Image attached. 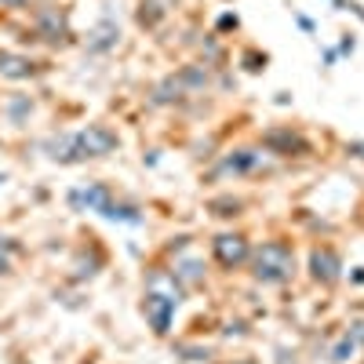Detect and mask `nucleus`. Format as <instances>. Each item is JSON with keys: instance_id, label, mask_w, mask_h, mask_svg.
<instances>
[{"instance_id": "f257e3e1", "label": "nucleus", "mask_w": 364, "mask_h": 364, "mask_svg": "<svg viewBox=\"0 0 364 364\" xmlns=\"http://www.w3.org/2000/svg\"><path fill=\"white\" fill-rule=\"evenodd\" d=\"M113 146H117V135L109 128H102V124H91L84 132H73V135H63V139L48 142L51 157L63 161V164H80L87 157H106Z\"/></svg>"}, {"instance_id": "f03ea898", "label": "nucleus", "mask_w": 364, "mask_h": 364, "mask_svg": "<svg viewBox=\"0 0 364 364\" xmlns=\"http://www.w3.org/2000/svg\"><path fill=\"white\" fill-rule=\"evenodd\" d=\"M291 269H295V255L291 248L284 245V240H269V245H262L255 252V277L262 284H281L291 277Z\"/></svg>"}, {"instance_id": "7ed1b4c3", "label": "nucleus", "mask_w": 364, "mask_h": 364, "mask_svg": "<svg viewBox=\"0 0 364 364\" xmlns=\"http://www.w3.org/2000/svg\"><path fill=\"white\" fill-rule=\"evenodd\" d=\"M215 259L226 266V269H233V266H240L248 259V245H245V237H230V233H223V237H215Z\"/></svg>"}, {"instance_id": "20e7f679", "label": "nucleus", "mask_w": 364, "mask_h": 364, "mask_svg": "<svg viewBox=\"0 0 364 364\" xmlns=\"http://www.w3.org/2000/svg\"><path fill=\"white\" fill-rule=\"evenodd\" d=\"M175 295H146V317L154 321V328L157 331H168V324H171V314H175Z\"/></svg>"}, {"instance_id": "39448f33", "label": "nucleus", "mask_w": 364, "mask_h": 364, "mask_svg": "<svg viewBox=\"0 0 364 364\" xmlns=\"http://www.w3.org/2000/svg\"><path fill=\"white\" fill-rule=\"evenodd\" d=\"M70 204L73 208H87V211H102V215H106V211L113 208V197H109L106 186H87V190H73Z\"/></svg>"}, {"instance_id": "423d86ee", "label": "nucleus", "mask_w": 364, "mask_h": 364, "mask_svg": "<svg viewBox=\"0 0 364 364\" xmlns=\"http://www.w3.org/2000/svg\"><path fill=\"white\" fill-rule=\"evenodd\" d=\"M310 266H314V277L324 281V284H331V281L339 277V255L331 252V248H317L310 255Z\"/></svg>"}, {"instance_id": "0eeeda50", "label": "nucleus", "mask_w": 364, "mask_h": 364, "mask_svg": "<svg viewBox=\"0 0 364 364\" xmlns=\"http://www.w3.org/2000/svg\"><path fill=\"white\" fill-rule=\"evenodd\" d=\"M37 66L29 63V58L22 55H0V77H8V80H26V77H33Z\"/></svg>"}, {"instance_id": "6e6552de", "label": "nucleus", "mask_w": 364, "mask_h": 364, "mask_svg": "<svg viewBox=\"0 0 364 364\" xmlns=\"http://www.w3.org/2000/svg\"><path fill=\"white\" fill-rule=\"evenodd\" d=\"M41 33H44L48 41H63V37H66V18L58 15V11H44V15H41Z\"/></svg>"}, {"instance_id": "1a4fd4ad", "label": "nucleus", "mask_w": 364, "mask_h": 364, "mask_svg": "<svg viewBox=\"0 0 364 364\" xmlns=\"http://www.w3.org/2000/svg\"><path fill=\"white\" fill-rule=\"evenodd\" d=\"M164 15H168V0H142V11H139L142 26H157Z\"/></svg>"}, {"instance_id": "9d476101", "label": "nucleus", "mask_w": 364, "mask_h": 364, "mask_svg": "<svg viewBox=\"0 0 364 364\" xmlns=\"http://www.w3.org/2000/svg\"><path fill=\"white\" fill-rule=\"evenodd\" d=\"M117 26L113 22H102L99 29H95V33H91V48H95V51H106V48H113L117 44Z\"/></svg>"}, {"instance_id": "9b49d317", "label": "nucleus", "mask_w": 364, "mask_h": 364, "mask_svg": "<svg viewBox=\"0 0 364 364\" xmlns=\"http://www.w3.org/2000/svg\"><path fill=\"white\" fill-rule=\"evenodd\" d=\"M259 164V154H252V149H237V154L226 161V171H248Z\"/></svg>"}, {"instance_id": "f8f14e48", "label": "nucleus", "mask_w": 364, "mask_h": 364, "mask_svg": "<svg viewBox=\"0 0 364 364\" xmlns=\"http://www.w3.org/2000/svg\"><path fill=\"white\" fill-rule=\"evenodd\" d=\"M266 142L269 146H284V149H306V142H302L299 135H288V132H273V135H266Z\"/></svg>"}, {"instance_id": "ddd939ff", "label": "nucleus", "mask_w": 364, "mask_h": 364, "mask_svg": "<svg viewBox=\"0 0 364 364\" xmlns=\"http://www.w3.org/2000/svg\"><path fill=\"white\" fill-rule=\"evenodd\" d=\"M353 350H357V346H353V343H350V339H343V343H339V346H336V350H331V360H346V357H350V353H353Z\"/></svg>"}, {"instance_id": "4468645a", "label": "nucleus", "mask_w": 364, "mask_h": 364, "mask_svg": "<svg viewBox=\"0 0 364 364\" xmlns=\"http://www.w3.org/2000/svg\"><path fill=\"white\" fill-rule=\"evenodd\" d=\"M346 339H350L353 346H364V321H357V324L346 331Z\"/></svg>"}, {"instance_id": "2eb2a0df", "label": "nucleus", "mask_w": 364, "mask_h": 364, "mask_svg": "<svg viewBox=\"0 0 364 364\" xmlns=\"http://www.w3.org/2000/svg\"><path fill=\"white\" fill-rule=\"evenodd\" d=\"M8 269V245H0V273Z\"/></svg>"}]
</instances>
